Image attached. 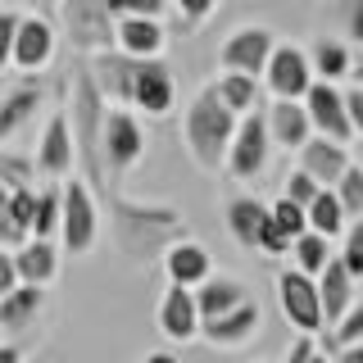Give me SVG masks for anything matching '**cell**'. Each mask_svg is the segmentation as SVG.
Wrapping results in <instances>:
<instances>
[{"label":"cell","mask_w":363,"mask_h":363,"mask_svg":"<svg viewBox=\"0 0 363 363\" xmlns=\"http://www.w3.org/2000/svg\"><path fill=\"white\" fill-rule=\"evenodd\" d=\"M109 204V232H113V245L128 255V264L145 268L164 255L168 245H177L186 236V218L173 204H145V200H128L118 191H105L100 196Z\"/></svg>","instance_id":"cell-1"},{"label":"cell","mask_w":363,"mask_h":363,"mask_svg":"<svg viewBox=\"0 0 363 363\" xmlns=\"http://www.w3.org/2000/svg\"><path fill=\"white\" fill-rule=\"evenodd\" d=\"M232 132H236V118L209 96V86L196 91L191 105H186V113H182V141H186L191 159H196L204 173H218V168H223V155H227Z\"/></svg>","instance_id":"cell-2"},{"label":"cell","mask_w":363,"mask_h":363,"mask_svg":"<svg viewBox=\"0 0 363 363\" xmlns=\"http://www.w3.org/2000/svg\"><path fill=\"white\" fill-rule=\"evenodd\" d=\"M55 236L68 255H91L100 241V200L77 173L60 182V232Z\"/></svg>","instance_id":"cell-3"},{"label":"cell","mask_w":363,"mask_h":363,"mask_svg":"<svg viewBox=\"0 0 363 363\" xmlns=\"http://www.w3.org/2000/svg\"><path fill=\"white\" fill-rule=\"evenodd\" d=\"M145 128L132 109H105V128H100V168L105 182H123L136 164L145 159Z\"/></svg>","instance_id":"cell-4"},{"label":"cell","mask_w":363,"mask_h":363,"mask_svg":"<svg viewBox=\"0 0 363 363\" xmlns=\"http://www.w3.org/2000/svg\"><path fill=\"white\" fill-rule=\"evenodd\" d=\"M55 14L64 23V37L77 55H105L113 50V18L105 0H60Z\"/></svg>","instance_id":"cell-5"},{"label":"cell","mask_w":363,"mask_h":363,"mask_svg":"<svg viewBox=\"0 0 363 363\" xmlns=\"http://www.w3.org/2000/svg\"><path fill=\"white\" fill-rule=\"evenodd\" d=\"M268 128H264V109L245 113V118H236V132L232 141H227V155H223V173L232 182H259L268 168Z\"/></svg>","instance_id":"cell-6"},{"label":"cell","mask_w":363,"mask_h":363,"mask_svg":"<svg viewBox=\"0 0 363 363\" xmlns=\"http://www.w3.org/2000/svg\"><path fill=\"white\" fill-rule=\"evenodd\" d=\"M272 45H277V32H272V28H264V23H245V28H236V32L223 37L218 68H223V73H241V77H255V82H259Z\"/></svg>","instance_id":"cell-7"},{"label":"cell","mask_w":363,"mask_h":363,"mask_svg":"<svg viewBox=\"0 0 363 363\" xmlns=\"http://www.w3.org/2000/svg\"><path fill=\"white\" fill-rule=\"evenodd\" d=\"M177 100V82H173V68L168 60H136L132 86H128V109H141L145 118H164Z\"/></svg>","instance_id":"cell-8"},{"label":"cell","mask_w":363,"mask_h":363,"mask_svg":"<svg viewBox=\"0 0 363 363\" xmlns=\"http://www.w3.org/2000/svg\"><path fill=\"white\" fill-rule=\"evenodd\" d=\"M259 82L268 86L272 100H304V91L313 86V73H309V60H304V45H291V41H277L259 73Z\"/></svg>","instance_id":"cell-9"},{"label":"cell","mask_w":363,"mask_h":363,"mask_svg":"<svg viewBox=\"0 0 363 363\" xmlns=\"http://www.w3.org/2000/svg\"><path fill=\"white\" fill-rule=\"evenodd\" d=\"M304 118H309V132L323 136V141H336V145H354L359 136L345 118V100H340V86L332 82H313L304 91Z\"/></svg>","instance_id":"cell-10"},{"label":"cell","mask_w":363,"mask_h":363,"mask_svg":"<svg viewBox=\"0 0 363 363\" xmlns=\"http://www.w3.org/2000/svg\"><path fill=\"white\" fill-rule=\"evenodd\" d=\"M277 309H281V318H286L300 336H318V332H323L318 286H313V277H304V272H295V268L277 272Z\"/></svg>","instance_id":"cell-11"},{"label":"cell","mask_w":363,"mask_h":363,"mask_svg":"<svg viewBox=\"0 0 363 363\" xmlns=\"http://www.w3.org/2000/svg\"><path fill=\"white\" fill-rule=\"evenodd\" d=\"M55 23L41 14H18L14 32V50H9V68H18L23 77H41L55 60Z\"/></svg>","instance_id":"cell-12"},{"label":"cell","mask_w":363,"mask_h":363,"mask_svg":"<svg viewBox=\"0 0 363 363\" xmlns=\"http://www.w3.org/2000/svg\"><path fill=\"white\" fill-rule=\"evenodd\" d=\"M32 168L45 177V182H68L73 177V136H68V118H64V105L50 109L41 128V141H37V155H32Z\"/></svg>","instance_id":"cell-13"},{"label":"cell","mask_w":363,"mask_h":363,"mask_svg":"<svg viewBox=\"0 0 363 363\" xmlns=\"http://www.w3.org/2000/svg\"><path fill=\"white\" fill-rule=\"evenodd\" d=\"M45 105V82L41 77H23L0 96V145L14 141V136L28 128V123H37V113Z\"/></svg>","instance_id":"cell-14"},{"label":"cell","mask_w":363,"mask_h":363,"mask_svg":"<svg viewBox=\"0 0 363 363\" xmlns=\"http://www.w3.org/2000/svg\"><path fill=\"white\" fill-rule=\"evenodd\" d=\"M259 327H264V309H259V300H245L241 309H232V313L204 318L196 336L209 340L213 350H236V345H245V340H255Z\"/></svg>","instance_id":"cell-15"},{"label":"cell","mask_w":363,"mask_h":363,"mask_svg":"<svg viewBox=\"0 0 363 363\" xmlns=\"http://www.w3.org/2000/svg\"><path fill=\"white\" fill-rule=\"evenodd\" d=\"M113 50L128 60H164L168 32L159 18H113Z\"/></svg>","instance_id":"cell-16"},{"label":"cell","mask_w":363,"mask_h":363,"mask_svg":"<svg viewBox=\"0 0 363 363\" xmlns=\"http://www.w3.org/2000/svg\"><path fill=\"white\" fill-rule=\"evenodd\" d=\"M159 264H164V272H168V286H182V291H196L200 281L213 272L209 250H204L200 241H191V236H182L177 245H168L164 255H159Z\"/></svg>","instance_id":"cell-17"},{"label":"cell","mask_w":363,"mask_h":363,"mask_svg":"<svg viewBox=\"0 0 363 363\" xmlns=\"http://www.w3.org/2000/svg\"><path fill=\"white\" fill-rule=\"evenodd\" d=\"M295 155H300V173H304V177H313L323 191H332L336 182H340V173L354 164V159H350V145L323 141V136H309V141H304Z\"/></svg>","instance_id":"cell-18"},{"label":"cell","mask_w":363,"mask_h":363,"mask_svg":"<svg viewBox=\"0 0 363 363\" xmlns=\"http://www.w3.org/2000/svg\"><path fill=\"white\" fill-rule=\"evenodd\" d=\"M155 323H159V332H164V340H177V345L196 340V332H200V313H196V300H191V291L168 286L164 295H159Z\"/></svg>","instance_id":"cell-19"},{"label":"cell","mask_w":363,"mask_h":363,"mask_svg":"<svg viewBox=\"0 0 363 363\" xmlns=\"http://www.w3.org/2000/svg\"><path fill=\"white\" fill-rule=\"evenodd\" d=\"M191 300H196V313H200V323H204V318H218V313L241 309V304L255 300V295H250L245 281L227 277V272H209V277H204L200 286L191 291Z\"/></svg>","instance_id":"cell-20"},{"label":"cell","mask_w":363,"mask_h":363,"mask_svg":"<svg viewBox=\"0 0 363 363\" xmlns=\"http://www.w3.org/2000/svg\"><path fill=\"white\" fill-rule=\"evenodd\" d=\"M313 286H318V309H323V327H332L336 318L359 300V281L336 264V255L327 259V268L313 277Z\"/></svg>","instance_id":"cell-21"},{"label":"cell","mask_w":363,"mask_h":363,"mask_svg":"<svg viewBox=\"0 0 363 363\" xmlns=\"http://www.w3.org/2000/svg\"><path fill=\"white\" fill-rule=\"evenodd\" d=\"M9 259H14V272L23 286H50L55 277H60V245L55 241H23L18 250H9Z\"/></svg>","instance_id":"cell-22"},{"label":"cell","mask_w":363,"mask_h":363,"mask_svg":"<svg viewBox=\"0 0 363 363\" xmlns=\"http://www.w3.org/2000/svg\"><path fill=\"white\" fill-rule=\"evenodd\" d=\"M304 60H309L313 82H340V77L354 73V45H345L340 37H313L304 45Z\"/></svg>","instance_id":"cell-23"},{"label":"cell","mask_w":363,"mask_h":363,"mask_svg":"<svg viewBox=\"0 0 363 363\" xmlns=\"http://www.w3.org/2000/svg\"><path fill=\"white\" fill-rule=\"evenodd\" d=\"M264 128H268V145H281V150H300L313 136L300 100H272L264 109Z\"/></svg>","instance_id":"cell-24"},{"label":"cell","mask_w":363,"mask_h":363,"mask_svg":"<svg viewBox=\"0 0 363 363\" xmlns=\"http://www.w3.org/2000/svg\"><path fill=\"white\" fill-rule=\"evenodd\" d=\"M264 218H268V204L255 200V196H232L223 204V223H227V232H232V241L241 250H255V236H259V227H264Z\"/></svg>","instance_id":"cell-25"},{"label":"cell","mask_w":363,"mask_h":363,"mask_svg":"<svg viewBox=\"0 0 363 363\" xmlns=\"http://www.w3.org/2000/svg\"><path fill=\"white\" fill-rule=\"evenodd\" d=\"M209 96L232 113V118H245V113L264 109L259 105V82L255 77H241V73H218V82H209Z\"/></svg>","instance_id":"cell-26"},{"label":"cell","mask_w":363,"mask_h":363,"mask_svg":"<svg viewBox=\"0 0 363 363\" xmlns=\"http://www.w3.org/2000/svg\"><path fill=\"white\" fill-rule=\"evenodd\" d=\"M41 304H45V291L41 286H18L0 300V332H28L32 323H37V313H41Z\"/></svg>","instance_id":"cell-27"},{"label":"cell","mask_w":363,"mask_h":363,"mask_svg":"<svg viewBox=\"0 0 363 363\" xmlns=\"http://www.w3.org/2000/svg\"><path fill=\"white\" fill-rule=\"evenodd\" d=\"M304 227H309L313 236H323V241H340L345 227H350V218L340 213V204H336L332 191H318V196L309 200V209H304Z\"/></svg>","instance_id":"cell-28"},{"label":"cell","mask_w":363,"mask_h":363,"mask_svg":"<svg viewBox=\"0 0 363 363\" xmlns=\"http://www.w3.org/2000/svg\"><path fill=\"white\" fill-rule=\"evenodd\" d=\"M286 255H291V264H286V268L304 272V277H318V272L327 268V259H332L336 250H332V241H323V236L304 232V236H295V241H291Z\"/></svg>","instance_id":"cell-29"},{"label":"cell","mask_w":363,"mask_h":363,"mask_svg":"<svg viewBox=\"0 0 363 363\" xmlns=\"http://www.w3.org/2000/svg\"><path fill=\"white\" fill-rule=\"evenodd\" d=\"M55 232H60V182L37 186V204H32V223H28L32 241H55Z\"/></svg>","instance_id":"cell-30"},{"label":"cell","mask_w":363,"mask_h":363,"mask_svg":"<svg viewBox=\"0 0 363 363\" xmlns=\"http://www.w3.org/2000/svg\"><path fill=\"white\" fill-rule=\"evenodd\" d=\"M0 191H37L32 155H14V150L0 145Z\"/></svg>","instance_id":"cell-31"},{"label":"cell","mask_w":363,"mask_h":363,"mask_svg":"<svg viewBox=\"0 0 363 363\" xmlns=\"http://www.w3.org/2000/svg\"><path fill=\"white\" fill-rule=\"evenodd\" d=\"M332 196L340 204V213H345L350 223H363V168L350 164L345 173H340V182L332 186Z\"/></svg>","instance_id":"cell-32"},{"label":"cell","mask_w":363,"mask_h":363,"mask_svg":"<svg viewBox=\"0 0 363 363\" xmlns=\"http://www.w3.org/2000/svg\"><path fill=\"white\" fill-rule=\"evenodd\" d=\"M336 264L345 268L354 281H363V223H350V227H345V236H340V255H336Z\"/></svg>","instance_id":"cell-33"},{"label":"cell","mask_w":363,"mask_h":363,"mask_svg":"<svg viewBox=\"0 0 363 363\" xmlns=\"http://www.w3.org/2000/svg\"><path fill=\"white\" fill-rule=\"evenodd\" d=\"M268 218H272V227H277L286 241H295V236L309 232V227H304V209H295V204H291V200H281V196L268 204Z\"/></svg>","instance_id":"cell-34"},{"label":"cell","mask_w":363,"mask_h":363,"mask_svg":"<svg viewBox=\"0 0 363 363\" xmlns=\"http://www.w3.org/2000/svg\"><path fill=\"white\" fill-rule=\"evenodd\" d=\"M109 18H159L168 14V0H105Z\"/></svg>","instance_id":"cell-35"},{"label":"cell","mask_w":363,"mask_h":363,"mask_svg":"<svg viewBox=\"0 0 363 363\" xmlns=\"http://www.w3.org/2000/svg\"><path fill=\"white\" fill-rule=\"evenodd\" d=\"M318 191H323V186H318L313 177H304L300 168H295V173H286V186H281V200H291L295 209H309V200L318 196Z\"/></svg>","instance_id":"cell-36"},{"label":"cell","mask_w":363,"mask_h":363,"mask_svg":"<svg viewBox=\"0 0 363 363\" xmlns=\"http://www.w3.org/2000/svg\"><path fill=\"white\" fill-rule=\"evenodd\" d=\"M336 5V14H340V28H345V45H354L363 41V0H332Z\"/></svg>","instance_id":"cell-37"},{"label":"cell","mask_w":363,"mask_h":363,"mask_svg":"<svg viewBox=\"0 0 363 363\" xmlns=\"http://www.w3.org/2000/svg\"><path fill=\"white\" fill-rule=\"evenodd\" d=\"M168 9H177L182 28H200V23L218 9V0H168Z\"/></svg>","instance_id":"cell-38"},{"label":"cell","mask_w":363,"mask_h":363,"mask_svg":"<svg viewBox=\"0 0 363 363\" xmlns=\"http://www.w3.org/2000/svg\"><path fill=\"white\" fill-rule=\"evenodd\" d=\"M18 32V9H0V73H9V50Z\"/></svg>","instance_id":"cell-39"},{"label":"cell","mask_w":363,"mask_h":363,"mask_svg":"<svg viewBox=\"0 0 363 363\" xmlns=\"http://www.w3.org/2000/svg\"><path fill=\"white\" fill-rule=\"evenodd\" d=\"M281 363H327V354L313 345V336H295L291 340V350H286V359Z\"/></svg>","instance_id":"cell-40"},{"label":"cell","mask_w":363,"mask_h":363,"mask_svg":"<svg viewBox=\"0 0 363 363\" xmlns=\"http://www.w3.org/2000/svg\"><path fill=\"white\" fill-rule=\"evenodd\" d=\"M340 100H345V118H350V128H354V136H363V91L359 86H345V91H340Z\"/></svg>","instance_id":"cell-41"},{"label":"cell","mask_w":363,"mask_h":363,"mask_svg":"<svg viewBox=\"0 0 363 363\" xmlns=\"http://www.w3.org/2000/svg\"><path fill=\"white\" fill-rule=\"evenodd\" d=\"M23 241H28V236H23V232H18V227H14V223H9V213H5V209H0V250H18Z\"/></svg>","instance_id":"cell-42"},{"label":"cell","mask_w":363,"mask_h":363,"mask_svg":"<svg viewBox=\"0 0 363 363\" xmlns=\"http://www.w3.org/2000/svg\"><path fill=\"white\" fill-rule=\"evenodd\" d=\"M18 286V272H14V259H9V250H0V300H5L9 291Z\"/></svg>","instance_id":"cell-43"},{"label":"cell","mask_w":363,"mask_h":363,"mask_svg":"<svg viewBox=\"0 0 363 363\" xmlns=\"http://www.w3.org/2000/svg\"><path fill=\"white\" fill-rule=\"evenodd\" d=\"M327 363H363V345H350V350H336Z\"/></svg>","instance_id":"cell-44"},{"label":"cell","mask_w":363,"mask_h":363,"mask_svg":"<svg viewBox=\"0 0 363 363\" xmlns=\"http://www.w3.org/2000/svg\"><path fill=\"white\" fill-rule=\"evenodd\" d=\"M0 363H23V350L9 345V340H0Z\"/></svg>","instance_id":"cell-45"},{"label":"cell","mask_w":363,"mask_h":363,"mask_svg":"<svg viewBox=\"0 0 363 363\" xmlns=\"http://www.w3.org/2000/svg\"><path fill=\"white\" fill-rule=\"evenodd\" d=\"M145 363H182L173 350H150V354H145Z\"/></svg>","instance_id":"cell-46"},{"label":"cell","mask_w":363,"mask_h":363,"mask_svg":"<svg viewBox=\"0 0 363 363\" xmlns=\"http://www.w3.org/2000/svg\"><path fill=\"white\" fill-rule=\"evenodd\" d=\"M32 5H37V9H41V18H45V14H55V5H60V0H32Z\"/></svg>","instance_id":"cell-47"}]
</instances>
